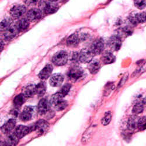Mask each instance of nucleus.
Instances as JSON below:
<instances>
[{
  "label": "nucleus",
  "mask_w": 146,
  "mask_h": 146,
  "mask_svg": "<svg viewBox=\"0 0 146 146\" xmlns=\"http://www.w3.org/2000/svg\"><path fill=\"white\" fill-rule=\"evenodd\" d=\"M38 7L45 14H53L58 9V5L56 2H52L49 0H40L38 3Z\"/></svg>",
  "instance_id": "nucleus-1"
},
{
  "label": "nucleus",
  "mask_w": 146,
  "mask_h": 146,
  "mask_svg": "<svg viewBox=\"0 0 146 146\" xmlns=\"http://www.w3.org/2000/svg\"><path fill=\"white\" fill-rule=\"evenodd\" d=\"M114 88V84L113 82H109L105 87L104 95L108 96Z\"/></svg>",
  "instance_id": "nucleus-35"
},
{
  "label": "nucleus",
  "mask_w": 146,
  "mask_h": 146,
  "mask_svg": "<svg viewBox=\"0 0 146 146\" xmlns=\"http://www.w3.org/2000/svg\"><path fill=\"white\" fill-rule=\"evenodd\" d=\"M64 96L61 94L60 92H57L54 94H53L52 95V96L51 97L50 99V103L52 105L56 106V105H57L58 103H60V102H62L63 100Z\"/></svg>",
  "instance_id": "nucleus-26"
},
{
  "label": "nucleus",
  "mask_w": 146,
  "mask_h": 146,
  "mask_svg": "<svg viewBox=\"0 0 146 146\" xmlns=\"http://www.w3.org/2000/svg\"><path fill=\"white\" fill-rule=\"evenodd\" d=\"M134 4L139 9H143L146 7V0H134Z\"/></svg>",
  "instance_id": "nucleus-31"
},
{
  "label": "nucleus",
  "mask_w": 146,
  "mask_h": 146,
  "mask_svg": "<svg viewBox=\"0 0 146 146\" xmlns=\"http://www.w3.org/2000/svg\"><path fill=\"white\" fill-rule=\"evenodd\" d=\"M43 14V12L39 8H32L27 12V18L30 22H35L40 19Z\"/></svg>",
  "instance_id": "nucleus-5"
},
{
  "label": "nucleus",
  "mask_w": 146,
  "mask_h": 146,
  "mask_svg": "<svg viewBox=\"0 0 146 146\" xmlns=\"http://www.w3.org/2000/svg\"><path fill=\"white\" fill-rule=\"evenodd\" d=\"M13 18L7 17L4 18L1 22V31L4 32L13 25Z\"/></svg>",
  "instance_id": "nucleus-27"
},
{
  "label": "nucleus",
  "mask_w": 146,
  "mask_h": 146,
  "mask_svg": "<svg viewBox=\"0 0 146 146\" xmlns=\"http://www.w3.org/2000/svg\"><path fill=\"white\" fill-rule=\"evenodd\" d=\"M115 56L111 52H106L102 56V61L105 64H109L115 62Z\"/></svg>",
  "instance_id": "nucleus-22"
},
{
  "label": "nucleus",
  "mask_w": 146,
  "mask_h": 146,
  "mask_svg": "<svg viewBox=\"0 0 146 146\" xmlns=\"http://www.w3.org/2000/svg\"><path fill=\"white\" fill-rule=\"evenodd\" d=\"M67 105H68L67 102L65 100H63L62 102H60L57 105L54 106V108H56L57 111H63V110H64V109H65L66 108V107L67 106Z\"/></svg>",
  "instance_id": "nucleus-34"
},
{
  "label": "nucleus",
  "mask_w": 146,
  "mask_h": 146,
  "mask_svg": "<svg viewBox=\"0 0 146 146\" xmlns=\"http://www.w3.org/2000/svg\"><path fill=\"white\" fill-rule=\"evenodd\" d=\"M50 101L49 102L47 99H42L38 105V111L40 115L46 114L50 110Z\"/></svg>",
  "instance_id": "nucleus-12"
},
{
  "label": "nucleus",
  "mask_w": 146,
  "mask_h": 146,
  "mask_svg": "<svg viewBox=\"0 0 146 146\" xmlns=\"http://www.w3.org/2000/svg\"><path fill=\"white\" fill-rule=\"evenodd\" d=\"M35 113V109L32 106H27L20 115V119L23 121H28L31 120Z\"/></svg>",
  "instance_id": "nucleus-11"
},
{
  "label": "nucleus",
  "mask_w": 146,
  "mask_h": 146,
  "mask_svg": "<svg viewBox=\"0 0 146 146\" xmlns=\"http://www.w3.org/2000/svg\"><path fill=\"white\" fill-rule=\"evenodd\" d=\"M46 85L45 82H39L37 86H36V94H37L39 96H43L46 91Z\"/></svg>",
  "instance_id": "nucleus-28"
},
{
  "label": "nucleus",
  "mask_w": 146,
  "mask_h": 146,
  "mask_svg": "<svg viewBox=\"0 0 146 146\" xmlns=\"http://www.w3.org/2000/svg\"><path fill=\"white\" fill-rule=\"evenodd\" d=\"M108 45L113 51H118L121 46V40L119 36H113L109 39Z\"/></svg>",
  "instance_id": "nucleus-13"
},
{
  "label": "nucleus",
  "mask_w": 146,
  "mask_h": 146,
  "mask_svg": "<svg viewBox=\"0 0 146 146\" xmlns=\"http://www.w3.org/2000/svg\"><path fill=\"white\" fill-rule=\"evenodd\" d=\"M3 48V40H1V52H2Z\"/></svg>",
  "instance_id": "nucleus-39"
},
{
  "label": "nucleus",
  "mask_w": 146,
  "mask_h": 146,
  "mask_svg": "<svg viewBox=\"0 0 146 146\" xmlns=\"http://www.w3.org/2000/svg\"><path fill=\"white\" fill-rule=\"evenodd\" d=\"M129 21L134 25L146 22V12L131 15L129 17Z\"/></svg>",
  "instance_id": "nucleus-9"
},
{
  "label": "nucleus",
  "mask_w": 146,
  "mask_h": 146,
  "mask_svg": "<svg viewBox=\"0 0 146 146\" xmlns=\"http://www.w3.org/2000/svg\"><path fill=\"white\" fill-rule=\"evenodd\" d=\"M23 2L28 6H33L37 4L39 0H22Z\"/></svg>",
  "instance_id": "nucleus-37"
},
{
  "label": "nucleus",
  "mask_w": 146,
  "mask_h": 146,
  "mask_svg": "<svg viewBox=\"0 0 146 146\" xmlns=\"http://www.w3.org/2000/svg\"><path fill=\"white\" fill-rule=\"evenodd\" d=\"M94 53L91 48H84L79 53V60L83 63H88L92 60Z\"/></svg>",
  "instance_id": "nucleus-6"
},
{
  "label": "nucleus",
  "mask_w": 146,
  "mask_h": 146,
  "mask_svg": "<svg viewBox=\"0 0 146 146\" xmlns=\"http://www.w3.org/2000/svg\"><path fill=\"white\" fill-rule=\"evenodd\" d=\"M105 47V43L102 39L100 38L96 39L92 44L91 46V50L94 53L95 55L101 54Z\"/></svg>",
  "instance_id": "nucleus-8"
},
{
  "label": "nucleus",
  "mask_w": 146,
  "mask_h": 146,
  "mask_svg": "<svg viewBox=\"0 0 146 146\" xmlns=\"http://www.w3.org/2000/svg\"><path fill=\"white\" fill-rule=\"evenodd\" d=\"M7 137L5 140L7 145H15L19 141V137L17 136L16 134L11 133V132L7 134Z\"/></svg>",
  "instance_id": "nucleus-21"
},
{
  "label": "nucleus",
  "mask_w": 146,
  "mask_h": 146,
  "mask_svg": "<svg viewBox=\"0 0 146 146\" xmlns=\"http://www.w3.org/2000/svg\"><path fill=\"white\" fill-rule=\"evenodd\" d=\"M128 77H129V74L128 73H126V74L123 76V77L121 78V80L120 81L119 84H118V88H121V87H123L124 86V84L126 82L127 79H128Z\"/></svg>",
  "instance_id": "nucleus-36"
},
{
  "label": "nucleus",
  "mask_w": 146,
  "mask_h": 146,
  "mask_svg": "<svg viewBox=\"0 0 146 146\" xmlns=\"http://www.w3.org/2000/svg\"><path fill=\"white\" fill-rule=\"evenodd\" d=\"M138 129L141 131L146 129V117L140 118L138 123Z\"/></svg>",
  "instance_id": "nucleus-32"
},
{
  "label": "nucleus",
  "mask_w": 146,
  "mask_h": 146,
  "mask_svg": "<svg viewBox=\"0 0 146 146\" xmlns=\"http://www.w3.org/2000/svg\"><path fill=\"white\" fill-rule=\"evenodd\" d=\"M140 118L136 115L131 116L127 121V128L130 131H134L138 129V123Z\"/></svg>",
  "instance_id": "nucleus-17"
},
{
  "label": "nucleus",
  "mask_w": 146,
  "mask_h": 146,
  "mask_svg": "<svg viewBox=\"0 0 146 146\" xmlns=\"http://www.w3.org/2000/svg\"><path fill=\"white\" fill-rule=\"evenodd\" d=\"M112 116L111 112H108L107 113H106L105 116L101 120L102 124L104 126H106L109 124L112 120Z\"/></svg>",
  "instance_id": "nucleus-30"
},
{
  "label": "nucleus",
  "mask_w": 146,
  "mask_h": 146,
  "mask_svg": "<svg viewBox=\"0 0 146 146\" xmlns=\"http://www.w3.org/2000/svg\"><path fill=\"white\" fill-rule=\"evenodd\" d=\"M144 104L142 100V101H140L137 102L135 105V106H133L132 109V112L135 115H138L142 113L144 110Z\"/></svg>",
  "instance_id": "nucleus-29"
},
{
  "label": "nucleus",
  "mask_w": 146,
  "mask_h": 146,
  "mask_svg": "<svg viewBox=\"0 0 146 146\" xmlns=\"http://www.w3.org/2000/svg\"><path fill=\"white\" fill-rule=\"evenodd\" d=\"M27 13V8L24 5L17 4L14 5L10 9L9 14L13 19H21Z\"/></svg>",
  "instance_id": "nucleus-3"
},
{
  "label": "nucleus",
  "mask_w": 146,
  "mask_h": 146,
  "mask_svg": "<svg viewBox=\"0 0 146 146\" xmlns=\"http://www.w3.org/2000/svg\"><path fill=\"white\" fill-rule=\"evenodd\" d=\"M143 103L144 104V106H146V97H145L144 99L143 100Z\"/></svg>",
  "instance_id": "nucleus-40"
},
{
  "label": "nucleus",
  "mask_w": 146,
  "mask_h": 146,
  "mask_svg": "<svg viewBox=\"0 0 146 146\" xmlns=\"http://www.w3.org/2000/svg\"><path fill=\"white\" fill-rule=\"evenodd\" d=\"M29 21L28 18H21L17 22L16 25L19 31H24L27 30L30 25Z\"/></svg>",
  "instance_id": "nucleus-23"
},
{
  "label": "nucleus",
  "mask_w": 146,
  "mask_h": 146,
  "mask_svg": "<svg viewBox=\"0 0 146 146\" xmlns=\"http://www.w3.org/2000/svg\"><path fill=\"white\" fill-rule=\"evenodd\" d=\"M49 1H52V2H56V1H58V0H49Z\"/></svg>",
  "instance_id": "nucleus-41"
},
{
  "label": "nucleus",
  "mask_w": 146,
  "mask_h": 146,
  "mask_svg": "<svg viewBox=\"0 0 146 146\" xmlns=\"http://www.w3.org/2000/svg\"><path fill=\"white\" fill-rule=\"evenodd\" d=\"M53 68L51 64H47L39 73L38 76L41 80H46L52 74Z\"/></svg>",
  "instance_id": "nucleus-15"
},
{
  "label": "nucleus",
  "mask_w": 146,
  "mask_h": 146,
  "mask_svg": "<svg viewBox=\"0 0 146 146\" xmlns=\"http://www.w3.org/2000/svg\"><path fill=\"white\" fill-rule=\"evenodd\" d=\"M80 41V36L76 33L72 34L67 39L66 43L69 47H76L77 46Z\"/></svg>",
  "instance_id": "nucleus-20"
},
{
  "label": "nucleus",
  "mask_w": 146,
  "mask_h": 146,
  "mask_svg": "<svg viewBox=\"0 0 146 146\" xmlns=\"http://www.w3.org/2000/svg\"><path fill=\"white\" fill-rule=\"evenodd\" d=\"M68 58L67 53L66 51L61 50L54 54L52 57V62L56 66H62L67 63Z\"/></svg>",
  "instance_id": "nucleus-4"
},
{
  "label": "nucleus",
  "mask_w": 146,
  "mask_h": 146,
  "mask_svg": "<svg viewBox=\"0 0 146 146\" xmlns=\"http://www.w3.org/2000/svg\"><path fill=\"white\" fill-rule=\"evenodd\" d=\"M20 31L15 25H12L9 28L4 32V37L7 40H11L14 39L19 33Z\"/></svg>",
  "instance_id": "nucleus-10"
},
{
  "label": "nucleus",
  "mask_w": 146,
  "mask_h": 146,
  "mask_svg": "<svg viewBox=\"0 0 146 146\" xmlns=\"http://www.w3.org/2000/svg\"><path fill=\"white\" fill-rule=\"evenodd\" d=\"M63 80V76L60 73H57V74H54L51 77L50 79V84L53 87H58L62 84Z\"/></svg>",
  "instance_id": "nucleus-14"
},
{
  "label": "nucleus",
  "mask_w": 146,
  "mask_h": 146,
  "mask_svg": "<svg viewBox=\"0 0 146 146\" xmlns=\"http://www.w3.org/2000/svg\"><path fill=\"white\" fill-rule=\"evenodd\" d=\"M16 125V121L14 119L9 120L1 127V131L4 134H8L13 130Z\"/></svg>",
  "instance_id": "nucleus-18"
},
{
  "label": "nucleus",
  "mask_w": 146,
  "mask_h": 146,
  "mask_svg": "<svg viewBox=\"0 0 146 146\" xmlns=\"http://www.w3.org/2000/svg\"><path fill=\"white\" fill-rule=\"evenodd\" d=\"M26 98L27 97L25 96L23 93L19 94L18 95H17L15 98L14 99V104L15 105V106H17V108L21 106L24 103H25V101H26Z\"/></svg>",
  "instance_id": "nucleus-25"
},
{
  "label": "nucleus",
  "mask_w": 146,
  "mask_h": 146,
  "mask_svg": "<svg viewBox=\"0 0 146 146\" xmlns=\"http://www.w3.org/2000/svg\"><path fill=\"white\" fill-rule=\"evenodd\" d=\"M32 130V127L20 125L16 128L15 133L19 138H22L23 137H25L26 135H27L28 134L29 132H31Z\"/></svg>",
  "instance_id": "nucleus-16"
},
{
  "label": "nucleus",
  "mask_w": 146,
  "mask_h": 146,
  "mask_svg": "<svg viewBox=\"0 0 146 146\" xmlns=\"http://www.w3.org/2000/svg\"><path fill=\"white\" fill-rule=\"evenodd\" d=\"M101 68V63L98 60H92L90 62L88 68L90 72L92 74L98 72Z\"/></svg>",
  "instance_id": "nucleus-19"
},
{
  "label": "nucleus",
  "mask_w": 146,
  "mask_h": 146,
  "mask_svg": "<svg viewBox=\"0 0 146 146\" xmlns=\"http://www.w3.org/2000/svg\"><path fill=\"white\" fill-rule=\"evenodd\" d=\"M71 86L70 84H66L62 87V88H61L60 92L64 96H66L70 91Z\"/></svg>",
  "instance_id": "nucleus-33"
},
{
  "label": "nucleus",
  "mask_w": 146,
  "mask_h": 146,
  "mask_svg": "<svg viewBox=\"0 0 146 146\" xmlns=\"http://www.w3.org/2000/svg\"><path fill=\"white\" fill-rule=\"evenodd\" d=\"M146 71V62H144V63H143L141 66L135 72V73H136V74H141V73L144 72V71Z\"/></svg>",
  "instance_id": "nucleus-38"
},
{
  "label": "nucleus",
  "mask_w": 146,
  "mask_h": 146,
  "mask_svg": "<svg viewBox=\"0 0 146 146\" xmlns=\"http://www.w3.org/2000/svg\"><path fill=\"white\" fill-rule=\"evenodd\" d=\"M48 127H49V125L44 120H39L33 126V130L36 131L40 135L46 133Z\"/></svg>",
  "instance_id": "nucleus-7"
},
{
  "label": "nucleus",
  "mask_w": 146,
  "mask_h": 146,
  "mask_svg": "<svg viewBox=\"0 0 146 146\" xmlns=\"http://www.w3.org/2000/svg\"><path fill=\"white\" fill-rule=\"evenodd\" d=\"M23 94L25 95L27 98H31L36 94V86L33 84H30L27 86L23 90Z\"/></svg>",
  "instance_id": "nucleus-24"
},
{
  "label": "nucleus",
  "mask_w": 146,
  "mask_h": 146,
  "mask_svg": "<svg viewBox=\"0 0 146 146\" xmlns=\"http://www.w3.org/2000/svg\"><path fill=\"white\" fill-rule=\"evenodd\" d=\"M84 75V71L78 66L71 67L67 72V77L70 80L76 82L81 79Z\"/></svg>",
  "instance_id": "nucleus-2"
}]
</instances>
